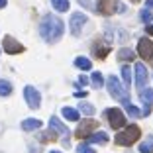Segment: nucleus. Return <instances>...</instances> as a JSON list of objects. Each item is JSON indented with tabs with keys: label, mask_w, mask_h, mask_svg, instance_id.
I'll return each instance as SVG.
<instances>
[{
	"label": "nucleus",
	"mask_w": 153,
	"mask_h": 153,
	"mask_svg": "<svg viewBox=\"0 0 153 153\" xmlns=\"http://www.w3.org/2000/svg\"><path fill=\"white\" fill-rule=\"evenodd\" d=\"M76 153H96V151L90 147L88 143H81L79 147H76Z\"/></svg>",
	"instance_id": "c85d7f7f"
},
{
	"label": "nucleus",
	"mask_w": 153,
	"mask_h": 153,
	"mask_svg": "<svg viewBox=\"0 0 153 153\" xmlns=\"http://www.w3.org/2000/svg\"><path fill=\"white\" fill-rule=\"evenodd\" d=\"M61 114H63V118H65V120H69V122H79V118H81L79 110L71 108V106H65V108L61 110Z\"/></svg>",
	"instance_id": "4468645a"
},
{
	"label": "nucleus",
	"mask_w": 153,
	"mask_h": 153,
	"mask_svg": "<svg viewBox=\"0 0 153 153\" xmlns=\"http://www.w3.org/2000/svg\"><path fill=\"white\" fill-rule=\"evenodd\" d=\"M39 36L43 37L47 43H55L63 36V22L55 16H45L39 24Z\"/></svg>",
	"instance_id": "f257e3e1"
},
{
	"label": "nucleus",
	"mask_w": 153,
	"mask_h": 153,
	"mask_svg": "<svg viewBox=\"0 0 153 153\" xmlns=\"http://www.w3.org/2000/svg\"><path fill=\"white\" fill-rule=\"evenodd\" d=\"M134 69H135V86L141 90L147 82V69H145L143 63H135Z\"/></svg>",
	"instance_id": "ddd939ff"
},
{
	"label": "nucleus",
	"mask_w": 153,
	"mask_h": 153,
	"mask_svg": "<svg viewBox=\"0 0 153 153\" xmlns=\"http://www.w3.org/2000/svg\"><path fill=\"white\" fill-rule=\"evenodd\" d=\"M90 81H92V86H94V88H102V85H104V79H102V75H100L98 71L92 73Z\"/></svg>",
	"instance_id": "4be33fe9"
},
{
	"label": "nucleus",
	"mask_w": 153,
	"mask_h": 153,
	"mask_svg": "<svg viewBox=\"0 0 153 153\" xmlns=\"http://www.w3.org/2000/svg\"><path fill=\"white\" fill-rule=\"evenodd\" d=\"M75 65H76L79 69H82V71H90V69H92L90 59H86V57H76V59H75Z\"/></svg>",
	"instance_id": "f3484780"
},
{
	"label": "nucleus",
	"mask_w": 153,
	"mask_h": 153,
	"mask_svg": "<svg viewBox=\"0 0 153 153\" xmlns=\"http://www.w3.org/2000/svg\"><path fill=\"white\" fill-rule=\"evenodd\" d=\"M134 51L131 49H120L118 51V59H120V61H134Z\"/></svg>",
	"instance_id": "aec40b11"
},
{
	"label": "nucleus",
	"mask_w": 153,
	"mask_h": 153,
	"mask_svg": "<svg viewBox=\"0 0 153 153\" xmlns=\"http://www.w3.org/2000/svg\"><path fill=\"white\" fill-rule=\"evenodd\" d=\"M108 141V135L104 134V131H96V134H90L88 137H86V143H106Z\"/></svg>",
	"instance_id": "dca6fc26"
},
{
	"label": "nucleus",
	"mask_w": 153,
	"mask_h": 153,
	"mask_svg": "<svg viewBox=\"0 0 153 153\" xmlns=\"http://www.w3.org/2000/svg\"><path fill=\"white\" fill-rule=\"evenodd\" d=\"M75 96H76V98H85V96H86V92H82V90H79V92H75Z\"/></svg>",
	"instance_id": "2f4dec72"
},
{
	"label": "nucleus",
	"mask_w": 153,
	"mask_h": 153,
	"mask_svg": "<svg viewBox=\"0 0 153 153\" xmlns=\"http://www.w3.org/2000/svg\"><path fill=\"white\" fill-rule=\"evenodd\" d=\"M108 47H106V45H104V47H102V45H96V47H94V55H96V57H98V59H104V57H106V55H108Z\"/></svg>",
	"instance_id": "bb28decb"
},
{
	"label": "nucleus",
	"mask_w": 153,
	"mask_h": 153,
	"mask_svg": "<svg viewBox=\"0 0 153 153\" xmlns=\"http://www.w3.org/2000/svg\"><path fill=\"white\" fill-rule=\"evenodd\" d=\"M39 140H41V141H53V140H57V134H55L53 130H49V131H43V134L39 135Z\"/></svg>",
	"instance_id": "cd10ccee"
},
{
	"label": "nucleus",
	"mask_w": 153,
	"mask_h": 153,
	"mask_svg": "<svg viewBox=\"0 0 153 153\" xmlns=\"http://www.w3.org/2000/svg\"><path fill=\"white\" fill-rule=\"evenodd\" d=\"M79 110H81L82 114H86V116H92V114H94V106L88 104V102H81L79 104Z\"/></svg>",
	"instance_id": "5701e85b"
},
{
	"label": "nucleus",
	"mask_w": 153,
	"mask_h": 153,
	"mask_svg": "<svg viewBox=\"0 0 153 153\" xmlns=\"http://www.w3.org/2000/svg\"><path fill=\"white\" fill-rule=\"evenodd\" d=\"M51 6H53L57 12H67L69 10V0H51Z\"/></svg>",
	"instance_id": "a211bd4d"
},
{
	"label": "nucleus",
	"mask_w": 153,
	"mask_h": 153,
	"mask_svg": "<svg viewBox=\"0 0 153 153\" xmlns=\"http://www.w3.org/2000/svg\"><path fill=\"white\" fill-rule=\"evenodd\" d=\"M137 55L145 61H151L153 59V41L147 37H141L140 43H137Z\"/></svg>",
	"instance_id": "6e6552de"
},
{
	"label": "nucleus",
	"mask_w": 153,
	"mask_h": 153,
	"mask_svg": "<svg viewBox=\"0 0 153 153\" xmlns=\"http://www.w3.org/2000/svg\"><path fill=\"white\" fill-rule=\"evenodd\" d=\"M51 153H61V151H51Z\"/></svg>",
	"instance_id": "c9c22d12"
},
{
	"label": "nucleus",
	"mask_w": 153,
	"mask_h": 153,
	"mask_svg": "<svg viewBox=\"0 0 153 153\" xmlns=\"http://www.w3.org/2000/svg\"><path fill=\"white\" fill-rule=\"evenodd\" d=\"M12 92V85L8 81H0V96H8Z\"/></svg>",
	"instance_id": "a878e982"
},
{
	"label": "nucleus",
	"mask_w": 153,
	"mask_h": 153,
	"mask_svg": "<svg viewBox=\"0 0 153 153\" xmlns=\"http://www.w3.org/2000/svg\"><path fill=\"white\" fill-rule=\"evenodd\" d=\"M86 82H88V79H86L85 75H82V76H79V85H86Z\"/></svg>",
	"instance_id": "7c9ffc66"
},
{
	"label": "nucleus",
	"mask_w": 153,
	"mask_h": 153,
	"mask_svg": "<svg viewBox=\"0 0 153 153\" xmlns=\"http://www.w3.org/2000/svg\"><path fill=\"white\" fill-rule=\"evenodd\" d=\"M79 4H81V6H86V8H92V6H90V0H79Z\"/></svg>",
	"instance_id": "c756f323"
},
{
	"label": "nucleus",
	"mask_w": 153,
	"mask_h": 153,
	"mask_svg": "<svg viewBox=\"0 0 153 153\" xmlns=\"http://www.w3.org/2000/svg\"><path fill=\"white\" fill-rule=\"evenodd\" d=\"M6 6V0H0V8H4Z\"/></svg>",
	"instance_id": "f704fd0d"
},
{
	"label": "nucleus",
	"mask_w": 153,
	"mask_h": 153,
	"mask_svg": "<svg viewBox=\"0 0 153 153\" xmlns=\"http://www.w3.org/2000/svg\"><path fill=\"white\" fill-rule=\"evenodd\" d=\"M106 85H108V92H110V96L112 98H116V100H120L122 104H126V102H130V98H128V88L126 86H122L120 85V81H118V76H108V81H106Z\"/></svg>",
	"instance_id": "7ed1b4c3"
},
{
	"label": "nucleus",
	"mask_w": 153,
	"mask_h": 153,
	"mask_svg": "<svg viewBox=\"0 0 153 153\" xmlns=\"http://www.w3.org/2000/svg\"><path fill=\"white\" fill-rule=\"evenodd\" d=\"M2 47H4V51H6L8 55H16V53H22V51H24V45L20 43V41H16L14 37H10V36L4 37V41H2Z\"/></svg>",
	"instance_id": "9b49d317"
},
{
	"label": "nucleus",
	"mask_w": 153,
	"mask_h": 153,
	"mask_svg": "<svg viewBox=\"0 0 153 153\" xmlns=\"http://www.w3.org/2000/svg\"><path fill=\"white\" fill-rule=\"evenodd\" d=\"M122 79H124V85H126V88L131 85V69L128 67V65H124L122 67Z\"/></svg>",
	"instance_id": "6ab92c4d"
},
{
	"label": "nucleus",
	"mask_w": 153,
	"mask_h": 153,
	"mask_svg": "<svg viewBox=\"0 0 153 153\" xmlns=\"http://www.w3.org/2000/svg\"><path fill=\"white\" fill-rule=\"evenodd\" d=\"M106 118H108L110 126L114 130H120V128L126 126V116H124V112L120 108H108L106 110Z\"/></svg>",
	"instance_id": "39448f33"
},
{
	"label": "nucleus",
	"mask_w": 153,
	"mask_h": 153,
	"mask_svg": "<svg viewBox=\"0 0 153 153\" xmlns=\"http://www.w3.org/2000/svg\"><path fill=\"white\" fill-rule=\"evenodd\" d=\"M22 128H24V131L39 130V128H41V120H36V118H27V120L22 122Z\"/></svg>",
	"instance_id": "2eb2a0df"
},
{
	"label": "nucleus",
	"mask_w": 153,
	"mask_h": 153,
	"mask_svg": "<svg viewBox=\"0 0 153 153\" xmlns=\"http://www.w3.org/2000/svg\"><path fill=\"white\" fill-rule=\"evenodd\" d=\"M145 6H147V10H153V0H145Z\"/></svg>",
	"instance_id": "473e14b6"
},
{
	"label": "nucleus",
	"mask_w": 153,
	"mask_h": 153,
	"mask_svg": "<svg viewBox=\"0 0 153 153\" xmlns=\"http://www.w3.org/2000/svg\"><path fill=\"white\" fill-rule=\"evenodd\" d=\"M147 33H149V36H153V26H147Z\"/></svg>",
	"instance_id": "72a5a7b5"
},
{
	"label": "nucleus",
	"mask_w": 153,
	"mask_h": 153,
	"mask_svg": "<svg viewBox=\"0 0 153 153\" xmlns=\"http://www.w3.org/2000/svg\"><path fill=\"white\" fill-rule=\"evenodd\" d=\"M86 24V16L85 14H81V12H75V14H71V22H69V27H71V33L73 36H81V30H82V26Z\"/></svg>",
	"instance_id": "0eeeda50"
},
{
	"label": "nucleus",
	"mask_w": 153,
	"mask_h": 153,
	"mask_svg": "<svg viewBox=\"0 0 153 153\" xmlns=\"http://www.w3.org/2000/svg\"><path fill=\"white\" fill-rule=\"evenodd\" d=\"M49 128H51L53 131H57V134L63 135V143H65V145H69V140H67L69 130H67V126H65V124L59 120V118H55V116H51V118H49Z\"/></svg>",
	"instance_id": "f8f14e48"
},
{
	"label": "nucleus",
	"mask_w": 153,
	"mask_h": 153,
	"mask_svg": "<svg viewBox=\"0 0 153 153\" xmlns=\"http://www.w3.org/2000/svg\"><path fill=\"white\" fill-rule=\"evenodd\" d=\"M96 128H98V122L96 120H85V122H81V124H79V128H76V137H88L90 134H92V130H96Z\"/></svg>",
	"instance_id": "1a4fd4ad"
},
{
	"label": "nucleus",
	"mask_w": 153,
	"mask_h": 153,
	"mask_svg": "<svg viewBox=\"0 0 153 153\" xmlns=\"http://www.w3.org/2000/svg\"><path fill=\"white\" fill-rule=\"evenodd\" d=\"M96 10H98L100 14H104V16H112V14H116V12H124L126 6L122 4V2H118V0H98Z\"/></svg>",
	"instance_id": "20e7f679"
},
{
	"label": "nucleus",
	"mask_w": 153,
	"mask_h": 153,
	"mask_svg": "<svg viewBox=\"0 0 153 153\" xmlns=\"http://www.w3.org/2000/svg\"><path fill=\"white\" fill-rule=\"evenodd\" d=\"M140 98H141V102H143L141 116H149V114H151V106H153V88H141Z\"/></svg>",
	"instance_id": "9d476101"
},
{
	"label": "nucleus",
	"mask_w": 153,
	"mask_h": 153,
	"mask_svg": "<svg viewBox=\"0 0 153 153\" xmlns=\"http://www.w3.org/2000/svg\"><path fill=\"white\" fill-rule=\"evenodd\" d=\"M140 151L141 153H153V135H149L147 140L140 145Z\"/></svg>",
	"instance_id": "412c9836"
},
{
	"label": "nucleus",
	"mask_w": 153,
	"mask_h": 153,
	"mask_svg": "<svg viewBox=\"0 0 153 153\" xmlns=\"http://www.w3.org/2000/svg\"><path fill=\"white\" fill-rule=\"evenodd\" d=\"M140 135H141V130L135 124H131V126H128L124 131H118L116 134V143L118 145H134V141L140 140Z\"/></svg>",
	"instance_id": "f03ea898"
},
{
	"label": "nucleus",
	"mask_w": 153,
	"mask_h": 153,
	"mask_svg": "<svg viewBox=\"0 0 153 153\" xmlns=\"http://www.w3.org/2000/svg\"><path fill=\"white\" fill-rule=\"evenodd\" d=\"M24 98H26L27 106H30L32 110H36V108L41 106V96L33 86H24Z\"/></svg>",
	"instance_id": "423d86ee"
},
{
	"label": "nucleus",
	"mask_w": 153,
	"mask_h": 153,
	"mask_svg": "<svg viewBox=\"0 0 153 153\" xmlns=\"http://www.w3.org/2000/svg\"><path fill=\"white\" fill-rule=\"evenodd\" d=\"M140 18H141V22H143V24H147V26H149V22L153 20V10H147V8L141 10V12H140Z\"/></svg>",
	"instance_id": "393cba45"
},
{
	"label": "nucleus",
	"mask_w": 153,
	"mask_h": 153,
	"mask_svg": "<svg viewBox=\"0 0 153 153\" xmlns=\"http://www.w3.org/2000/svg\"><path fill=\"white\" fill-rule=\"evenodd\" d=\"M124 108L128 110V114H130L131 118H140V116H141V112H140L137 108H135V106H134L131 102H126V104H124Z\"/></svg>",
	"instance_id": "b1692460"
},
{
	"label": "nucleus",
	"mask_w": 153,
	"mask_h": 153,
	"mask_svg": "<svg viewBox=\"0 0 153 153\" xmlns=\"http://www.w3.org/2000/svg\"><path fill=\"white\" fill-rule=\"evenodd\" d=\"M131 2H140V0H131Z\"/></svg>",
	"instance_id": "e433bc0d"
}]
</instances>
